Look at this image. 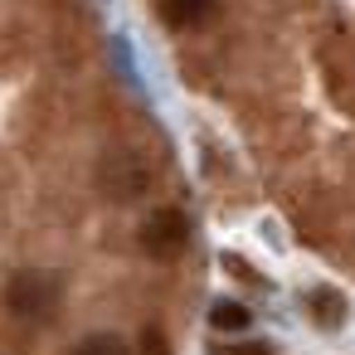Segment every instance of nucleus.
I'll use <instances>...</instances> for the list:
<instances>
[{
  "label": "nucleus",
  "mask_w": 355,
  "mask_h": 355,
  "mask_svg": "<svg viewBox=\"0 0 355 355\" xmlns=\"http://www.w3.org/2000/svg\"><path fill=\"white\" fill-rule=\"evenodd\" d=\"M209 326H214V331H243V326H248V306H239V302H219V306L209 311Z\"/></svg>",
  "instance_id": "nucleus-5"
},
{
  "label": "nucleus",
  "mask_w": 355,
  "mask_h": 355,
  "mask_svg": "<svg viewBox=\"0 0 355 355\" xmlns=\"http://www.w3.org/2000/svg\"><path fill=\"white\" fill-rule=\"evenodd\" d=\"M73 355H132V350H127V340H117V336H88Z\"/></svg>",
  "instance_id": "nucleus-7"
},
{
  "label": "nucleus",
  "mask_w": 355,
  "mask_h": 355,
  "mask_svg": "<svg viewBox=\"0 0 355 355\" xmlns=\"http://www.w3.org/2000/svg\"><path fill=\"white\" fill-rule=\"evenodd\" d=\"M311 311H316L321 326H336V321L345 316V302H340L336 292H311Z\"/></svg>",
  "instance_id": "nucleus-6"
},
{
  "label": "nucleus",
  "mask_w": 355,
  "mask_h": 355,
  "mask_svg": "<svg viewBox=\"0 0 355 355\" xmlns=\"http://www.w3.org/2000/svg\"><path fill=\"white\" fill-rule=\"evenodd\" d=\"M219 355H272V345H268V340H248V345H229V350H219Z\"/></svg>",
  "instance_id": "nucleus-8"
},
{
  "label": "nucleus",
  "mask_w": 355,
  "mask_h": 355,
  "mask_svg": "<svg viewBox=\"0 0 355 355\" xmlns=\"http://www.w3.org/2000/svg\"><path fill=\"white\" fill-rule=\"evenodd\" d=\"M59 297H64V287L54 272H15L6 287V306L25 321H49L59 311Z\"/></svg>",
  "instance_id": "nucleus-1"
},
{
  "label": "nucleus",
  "mask_w": 355,
  "mask_h": 355,
  "mask_svg": "<svg viewBox=\"0 0 355 355\" xmlns=\"http://www.w3.org/2000/svg\"><path fill=\"white\" fill-rule=\"evenodd\" d=\"M190 243V224L180 209H156L146 224H141V248L151 258H180Z\"/></svg>",
  "instance_id": "nucleus-2"
},
{
  "label": "nucleus",
  "mask_w": 355,
  "mask_h": 355,
  "mask_svg": "<svg viewBox=\"0 0 355 355\" xmlns=\"http://www.w3.org/2000/svg\"><path fill=\"white\" fill-rule=\"evenodd\" d=\"M107 190H117L122 200H132V195H141V185H146V171L141 166H132V161H112L107 166Z\"/></svg>",
  "instance_id": "nucleus-4"
},
{
  "label": "nucleus",
  "mask_w": 355,
  "mask_h": 355,
  "mask_svg": "<svg viewBox=\"0 0 355 355\" xmlns=\"http://www.w3.org/2000/svg\"><path fill=\"white\" fill-rule=\"evenodd\" d=\"M214 15V0H161V20L175 30H195Z\"/></svg>",
  "instance_id": "nucleus-3"
}]
</instances>
